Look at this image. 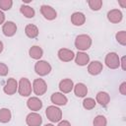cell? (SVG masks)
I'll return each mask as SVG.
<instances>
[{"label": "cell", "mask_w": 126, "mask_h": 126, "mask_svg": "<svg viewBox=\"0 0 126 126\" xmlns=\"http://www.w3.org/2000/svg\"><path fill=\"white\" fill-rule=\"evenodd\" d=\"M44 126H54V125L53 124H45Z\"/></svg>", "instance_id": "obj_37"}, {"label": "cell", "mask_w": 126, "mask_h": 126, "mask_svg": "<svg viewBox=\"0 0 126 126\" xmlns=\"http://www.w3.org/2000/svg\"><path fill=\"white\" fill-rule=\"evenodd\" d=\"M124 61H125V57H122L121 59V62H120V65H122V69L125 70V65H124Z\"/></svg>", "instance_id": "obj_35"}, {"label": "cell", "mask_w": 126, "mask_h": 126, "mask_svg": "<svg viewBox=\"0 0 126 126\" xmlns=\"http://www.w3.org/2000/svg\"><path fill=\"white\" fill-rule=\"evenodd\" d=\"M116 40L118 41V43H120L121 45H126V32L125 31H121L118 32L115 35Z\"/></svg>", "instance_id": "obj_28"}, {"label": "cell", "mask_w": 126, "mask_h": 126, "mask_svg": "<svg viewBox=\"0 0 126 126\" xmlns=\"http://www.w3.org/2000/svg\"><path fill=\"white\" fill-rule=\"evenodd\" d=\"M106 66L110 69H117L120 66V59L117 53L115 52H110L105 56L104 60Z\"/></svg>", "instance_id": "obj_5"}, {"label": "cell", "mask_w": 126, "mask_h": 126, "mask_svg": "<svg viewBox=\"0 0 126 126\" xmlns=\"http://www.w3.org/2000/svg\"><path fill=\"white\" fill-rule=\"evenodd\" d=\"M27 105H28V107L31 110L37 111V110H39L42 107V101L38 97L32 96V97H30L29 98V100L27 101Z\"/></svg>", "instance_id": "obj_14"}, {"label": "cell", "mask_w": 126, "mask_h": 126, "mask_svg": "<svg viewBox=\"0 0 126 126\" xmlns=\"http://www.w3.org/2000/svg\"><path fill=\"white\" fill-rule=\"evenodd\" d=\"M119 92H120L121 94H123V95L126 94V83H125V82H123V83L120 85V87H119Z\"/></svg>", "instance_id": "obj_31"}, {"label": "cell", "mask_w": 126, "mask_h": 126, "mask_svg": "<svg viewBox=\"0 0 126 126\" xmlns=\"http://www.w3.org/2000/svg\"><path fill=\"white\" fill-rule=\"evenodd\" d=\"M71 22L74 26H82L86 22V17L81 12H75L71 16Z\"/></svg>", "instance_id": "obj_17"}, {"label": "cell", "mask_w": 126, "mask_h": 126, "mask_svg": "<svg viewBox=\"0 0 126 126\" xmlns=\"http://www.w3.org/2000/svg\"><path fill=\"white\" fill-rule=\"evenodd\" d=\"M2 32L6 36H13L17 32V26L14 22L8 21L3 25Z\"/></svg>", "instance_id": "obj_11"}, {"label": "cell", "mask_w": 126, "mask_h": 126, "mask_svg": "<svg viewBox=\"0 0 126 126\" xmlns=\"http://www.w3.org/2000/svg\"><path fill=\"white\" fill-rule=\"evenodd\" d=\"M109 100H110V96H109V94L107 93H105V92H99V93H97V94H96V101L100 105H102V106L107 105L108 102H109Z\"/></svg>", "instance_id": "obj_21"}, {"label": "cell", "mask_w": 126, "mask_h": 126, "mask_svg": "<svg viewBox=\"0 0 126 126\" xmlns=\"http://www.w3.org/2000/svg\"><path fill=\"white\" fill-rule=\"evenodd\" d=\"M74 88L73 81L71 79H64L59 83V90L63 94H68L70 93Z\"/></svg>", "instance_id": "obj_16"}, {"label": "cell", "mask_w": 126, "mask_h": 126, "mask_svg": "<svg viewBox=\"0 0 126 126\" xmlns=\"http://www.w3.org/2000/svg\"><path fill=\"white\" fill-rule=\"evenodd\" d=\"M34 71L39 76H45V75L50 73L51 66L48 62H46L44 60H39L34 65Z\"/></svg>", "instance_id": "obj_4"}, {"label": "cell", "mask_w": 126, "mask_h": 126, "mask_svg": "<svg viewBox=\"0 0 126 126\" xmlns=\"http://www.w3.org/2000/svg\"><path fill=\"white\" fill-rule=\"evenodd\" d=\"M89 61H90V56L85 52L79 51L75 56V62L79 66H85L89 63Z\"/></svg>", "instance_id": "obj_18"}, {"label": "cell", "mask_w": 126, "mask_h": 126, "mask_svg": "<svg viewBox=\"0 0 126 126\" xmlns=\"http://www.w3.org/2000/svg\"><path fill=\"white\" fill-rule=\"evenodd\" d=\"M58 57L63 62H69L74 59L75 54L71 49L68 48H61L58 50Z\"/></svg>", "instance_id": "obj_10"}, {"label": "cell", "mask_w": 126, "mask_h": 126, "mask_svg": "<svg viewBox=\"0 0 126 126\" xmlns=\"http://www.w3.org/2000/svg\"><path fill=\"white\" fill-rule=\"evenodd\" d=\"M32 91L36 95H42L47 91V85L43 79H35L32 83Z\"/></svg>", "instance_id": "obj_6"}, {"label": "cell", "mask_w": 126, "mask_h": 126, "mask_svg": "<svg viewBox=\"0 0 126 126\" xmlns=\"http://www.w3.org/2000/svg\"><path fill=\"white\" fill-rule=\"evenodd\" d=\"M102 68H103L102 63H100L99 61H93L88 66V72L93 76L98 75L102 71Z\"/></svg>", "instance_id": "obj_13"}, {"label": "cell", "mask_w": 126, "mask_h": 126, "mask_svg": "<svg viewBox=\"0 0 126 126\" xmlns=\"http://www.w3.org/2000/svg\"><path fill=\"white\" fill-rule=\"evenodd\" d=\"M106 118L103 115H97L94 119V126H106Z\"/></svg>", "instance_id": "obj_27"}, {"label": "cell", "mask_w": 126, "mask_h": 126, "mask_svg": "<svg viewBox=\"0 0 126 126\" xmlns=\"http://www.w3.org/2000/svg\"><path fill=\"white\" fill-rule=\"evenodd\" d=\"M122 13L120 10L118 9H112L107 13V19L109 22L113 23V24H117L119 22H121L122 20Z\"/></svg>", "instance_id": "obj_12"}, {"label": "cell", "mask_w": 126, "mask_h": 126, "mask_svg": "<svg viewBox=\"0 0 126 126\" xmlns=\"http://www.w3.org/2000/svg\"><path fill=\"white\" fill-rule=\"evenodd\" d=\"M92 45V38L88 34H79L75 39V47L82 52L88 50Z\"/></svg>", "instance_id": "obj_1"}, {"label": "cell", "mask_w": 126, "mask_h": 126, "mask_svg": "<svg viewBox=\"0 0 126 126\" xmlns=\"http://www.w3.org/2000/svg\"><path fill=\"white\" fill-rule=\"evenodd\" d=\"M4 93L6 94H9V95H12L14 94L17 91H18V83L17 81L14 79V78H10L7 80L6 82V85L3 89Z\"/></svg>", "instance_id": "obj_7"}, {"label": "cell", "mask_w": 126, "mask_h": 126, "mask_svg": "<svg viewBox=\"0 0 126 126\" xmlns=\"http://www.w3.org/2000/svg\"><path fill=\"white\" fill-rule=\"evenodd\" d=\"M40 13H41V15H42L46 20H49V21L54 20V19L57 17L56 11H55L52 7H50V6H48V5H42V6L40 7Z\"/></svg>", "instance_id": "obj_8"}, {"label": "cell", "mask_w": 126, "mask_h": 126, "mask_svg": "<svg viewBox=\"0 0 126 126\" xmlns=\"http://www.w3.org/2000/svg\"><path fill=\"white\" fill-rule=\"evenodd\" d=\"M83 106L87 110L93 109L95 106V100L94 98H92V97H87V98H85L83 100Z\"/></svg>", "instance_id": "obj_25"}, {"label": "cell", "mask_w": 126, "mask_h": 126, "mask_svg": "<svg viewBox=\"0 0 126 126\" xmlns=\"http://www.w3.org/2000/svg\"><path fill=\"white\" fill-rule=\"evenodd\" d=\"M11 111L8 108H1L0 109V122L1 123H8L11 120Z\"/></svg>", "instance_id": "obj_24"}, {"label": "cell", "mask_w": 126, "mask_h": 126, "mask_svg": "<svg viewBox=\"0 0 126 126\" xmlns=\"http://www.w3.org/2000/svg\"><path fill=\"white\" fill-rule=\"evenodd\" d=\"M29 54H30V56L32 58V59H39L41 56H42V54H43V50L41 49V47H39V46H37V45H33V46H32L31 48H30V50H29Z\"/></svg>", "instance_id": "obj_22"}, {"label": "cell", "mask_w": 126, "mask_h": 126, "mask_svg": "<svg viewBox=\"0 0 126 126\" xmlns=\"http://www.w3.org/2000/svg\"><path fill=\"white\" fill-rule=\"evenodd\" d=\"M18 92L22 96H29L32 94V84L27 78H22L18 84Z\"/></svg>", "instance_id": "obj_3"}, {"label": "cell", "mask_w": 126, "mask_h": 126, "mask_svg": "<svg viewBox=\"0 0 126 126\" xmlns=\"http://www.w3.org/2000/svg\"><path fill=\"white\" fill-rule=\"evenodd\" d=\"M118 3L122 6V8H125L126 7V0H124V1H118Z\"/></svg>", "instance_id": "obj_34"}, {"label": "cell", "mask_w": 126, "mask_h": 126, "mask_svg": "<svg viewBox=\"0 0 126 126\" xmlns=\"http://www.w3.org/2000/svg\"><path fill=\"white\" fill-rule=\"evenodd\" d=\"M50 99H51V102L54 103L55 105H65L67 103V101H68L67 97L63 94H61V93H54V94H52Z\"/></svg>", "instance_id": "obj_15"}, {"label": "cell", "mask_w": 126, "mask_h": 126, "mask_svg": "<svg viewBox=\"0 0 126 126\" xmlns=\"http://www.w3.org/2000/svg\"><path fill=\"white\" fill-rule=\"evenodd\" d=\"M89 7L94 10V11H98L101 6H102V1L101 0H89L88 1Z\"/></svg>", "instance_id": "obj_26"}, {"label": "cell", "mask_w": 126, "mask_h": 126, "mask_svg": "<svg viewBox=\"0 0 126 126\" xmlns=\"http://www.w3.org/2000/svg\"><path fill=\"white\" fill-rule=\"evenodd\" d=\"M12 5H13L12 0H0V9H2L4 11L10 10Z\"/></svg>", "instance_id": "obj_29"}, {"label": "cell", "mask_w": 126, "mask_h": 126, "mask_svg": "<svg viewBox=\"0 0 126 126\" xmlns=\"http://www.w3.org/2000/svg\"><path fill=\"white\" fill-rule=\"evenodd\" d=\"M45 114H46L47 118L51 122H58L62 118V111H61V109L58 108L57 106H54V105L48 106L46 108Z\"/></svg>", "instance_id": "obj_2"}, {"label": "cell", "mask_w": 126, "mask_h": 126, "mask_svg": "<svg viewBox=\"0 0 126 126\" xmlns=\"http://www.w3.org/2000/svg\"><path fill=\"white\" fill-rule=\"evenodd\" d=\"M3 51V42L0 40V53Z\"/></svg>", "instance_id": "obj_36"}, {"label": "cell", "mask_w": 126, "mask_h": 126, "mask_svg": "<svg viewBox=\"0 0 126 126\" xmlns=\"http://www.w3.org/2000/svg\"><path fill=\"white\" fill-rule=\"evenodd\" d=\"M4 21H5V15H4V13L0 10V25H1V24H3V23H4Z\"/></svg>", "instance_id": "obj_33"}, {"label": "cell", "mask_w": 126, "mask_h": 126, "mask_svg": "<svg viewBox=\"0 0 126 126\" xmlns=\"http://www.w3.org/2000/svg\"><path fill=\"white\" fill-rule=\"evenodd\" d=\"M26 122L29 126H39L42 123L41 116L36 112H31L26 118Z\"/></svg>", "instance_id": "obj_9"}, {"label": "cell", "mask_w": 126, "mask_h": 126, "mask_svg": "<svg viewBox=\"0 0 126 126\" xmlns=\"http://www.w3.org/2000/svg\"><path fill=\"white\" fill-rule=\"evenodd\" d=\"M9 72V69H8V66L2 62H0V76H6Z\"/></svg>", "instance_id": "obj_30"}, {"label": "cell", "mask_w": 126, "mask_h": 126, "mask_svg": "<svg viewBox=\"0 0 126 126\" xmlns=\"http://www.w3.org/2000/svg\"><path fill=\"white\" fill-rule=\"evenodd\" d=\"M74 93L78 97H84L88 94V88L83 83H78L76 86H74Z\"/></svg>", "instance_id": "obj_19"}, {"label": "cell", "mask_w": 126, "mask_h": 126, "mask_svg": "<svg viewBox=\"0 0 126 126\" xmlns=\"http://www.w3.org/2000/svg\"><path fill=\"white\" fill-rule=\"evenodd\" d=\"M58 126H71V124H70L69 121H67V120H62V121L59 122Z\"/></svg>", "instance_id": "obj_32"}, {"label": "cell", "mask_w": 126, "mask_h": 126, "mask_svg": "<svg viewBox=\"0 0 126 126\" xmlns=\"http://www.w3.org/2000/svg\"><path fill=\"white\" fill-rule=\"evenodd\" d=\"M20 11L21 13L26 17V18H33L34 17V10L33 8L30 7V6H27V5H22L21 8H20Z\"/></svg>", "instance_id": "obj_23"}, {"label": "cell", "mask_w": 126, "mask_h": 126, "mask_svg": "<svg viewBox=\"0 0 126 126\" xmlns=\"http://www.w3.org/2000/svg\"><path fill=\"white\" fill-rule=\"evenodd\" d=\"M25 32H26L28 37L34 38V37H36L38 35V29H37L36 26H34L32 24H29L25 28Z\"/></svg>", "instance_id": "obj_20"}]
</instances>
